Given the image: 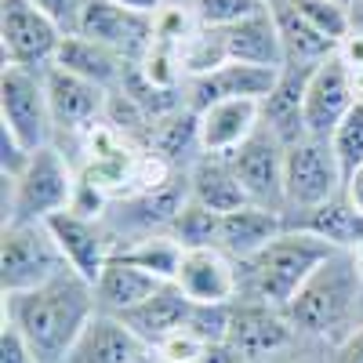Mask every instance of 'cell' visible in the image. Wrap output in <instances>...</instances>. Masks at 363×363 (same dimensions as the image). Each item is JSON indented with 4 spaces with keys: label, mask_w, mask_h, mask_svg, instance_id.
I'll return each instance as SVG.
<instances>
[{
    "label": "cell",
    "mask_w": 363,
    "mask_h": 363,
    "mask_svg": "<svg viewBox=\"0 0 363 363\" xmlns=\"http://www.w3.org/2000/svg\"><path fill=\"white\" fill-rule=\"evenodd\" d=\"M95 313V287L80 280L73 269L58 272L55 280L33 291L4 294V323H11L26 338L37 363H66L80 330Z\"/></svg>",
    "instance_id": "6da1fadb"
},
{
    "label": "cell",
    "mask_w": 363,
    "mask_h": 363,
    "mask_svg": "<svg viewBox=\"0 0 363 363\" xmlns=\"http://www.w3.org/2000/svg\"><path fill=\"white\" fill-rule=\"evenodd\" d=\"M284 313L301 342H316L323 349L338 345L363 323V272L356 255L335 251L323 258Z\"/></svg>",
    "instance_id": "7a4b0ae2"
},
{
    "label": "cell",
    "mask_w": 363,
    "mask_h": 363,
    "mask_svg": "<svg viewBox=\"0 0 363 363\" xmlns=\"http://www.w3.org/2000/svg\"><path fill=\"white\" fill-rule=\"evenodd\" d=\"M330 255H335V247L327 240L301 233V229H284L255 258L240 262V298L236 301H265L272 309H287L291 298L301 291V284Z\"/></svg>",
    "instance_id": "3957f363"
},
{
    "label": "cell",
    "mask_w": 363,
    "mask_h": 363,
    "mask_svg": "<svg viewBox=\"0 0 363 363\" xmlns=\"http://www.w3.org/2000/svg\"><path fill=\"white\" fill-rule=\"evenodd\" d=\"M80 167L58 145L37 149L22 174L4 178V222H48L73 203Z\"/></svg>",
    "instance_id": "277c9868"
},
{
    "label": "cell",
    "mask_w": 363,
    "mask_h": 363,
    "mask_svg": "<svg viewBox=\"0 0 363 363\" xmlns=\"http://www.w3.org/2000/svg\"><path fill=\"white\" fill-rule=\"evenodd\" d=\"M66 269L69 265L58 251L48 222H4V244H0V287H4V294L33 291Z\"/></svg>",
    "instance_id": "5b68a950"
},
{
    "label": "cell",
    "mask_w": 363,
    "mask_h": 363,
    "mask_svg": "<svg viewBox=\"0 0 363 363\" xmlns=\"http://www.w3.org/2000/svg\"><path fill=\"white\" fill-rule=\"evenodd\" d=\"M0 128L11 131L29 153L55 145V120L44 73L4 66V73H0Z\"/></svg>",
    "instance_id": "8992f818"
},
{
    "label": "cell",
    "mask_w": 363,
    "mask_h": 363,
    "mask_svg": "<svg viewBox=\"0 0 363 363\" xmlns=\"http://www.w3.org/2000/svg\"><path fill=\"white\" fill-rule=\"evenodd\" d=\"M44 80H48V102H51V120H55V145L66 149L77 164L80 142L106 120L109 91L55 66L44 73Z\"/></svg>",
    "instance_id": "52a82bcc"
},
{
    "label": "cell",
    "mask_w": 363,
    "mask_h": 363,
    "mask_svg": "<svg viewBox=\"0 0 363 363\" xmlns=\"http://www.w3.org/2000/svg\"><path fill=\"white\" fill-rule=\"evenodd\" d=\"M345 189V171L338 164V153L330 138L306 135L287 145V164H284V196L287 211H309Z\"/></svg>",
    "instance_id": "ba28073f"
},
{
    "label": "cell",
    "mask_w": 363,
    "mask_h": 363,
    "mask_svg": "<svg viewBox=\"0 0 363 363\" xmlns=\"http://www.w3.org/2000/svg\"><path fill=\"white\" fill-rule=\"evenodd\" d=\"M62 29H58L40 8L29 0H0V48H4V66H22L48 73L62 48Z\"/></svg>",
    "instance_id": "9c48e42d"
},
{
    "label": "cell",
    "mask_w": 363,
    "mask_h": 363,
    "mask_svg": "<svg viewBox=\"0 0 363 363\" xmlns=\"http://www.w3.org/2000/svg\"><path fill=\"white\" fill-rule=\"evenodd\" d=\"M298 342L301 338L284 309H272L265 301H233L225 349L233 352L236 363H277Z\"/></svg>",
    "instance_id": "30bf717a"
},
{
    "label": "cell",
    "mask_w": 363,
    "mask_h": 363,
    "mask_svg": "<svg viewBox=\"0 0 363 363\" xmlns=\"http://www.w3.org/2000/svg\"><path fill=\"white\" fill-rule=\"evenodd\" d=\"M244 186L247 200L269 211H287V196H284V164H287V145L272 135L265 124L236 149L233 157H225Z\"/></svg>",
    "instance_id": "8fae6325"
},
{
    "label": "cell",
    "mask_w": 363,
    "mask_h": 363,
    "mask_svg": "<svg viewBox=\"0 0 363 363\" xmlns=\"http://www.w3.org/2000/svg\"><path fill=\"white\" fill-rule=\"evenodd\" d=\"M174 284L193 306H233L240 298V262L222 247H186Z\"/></svg>",
    "instance_id": "7c38bea8"
},
{
    "label": "cell",
    "mask_w": 363,
    "mask_h": 363,
    "mask_svg": "<svg viewBox=\"0 0 363 363\" xmlns=\"http://www.w3.org/2000/svg\"><path fill=\"white\" fill-rule=\"evenodd\" d=\"M48 229L55 236L58 251H62L66 265L77 272L80 280H87L91 287H95L99 277H102V269L116 255L106 222H95V218L73 215V211H62V215H51L48 218Z\"/></svg>",
    "instance_id": "4fadbf2b"
},
{
    "label": "cell",
    "mask_w": 363,
    "mask_h": 363,
    "mask_svg": "<svg viewBox=\"0 0 363 363\" xmlns=\"http://www.w3.org/2000/svg\"><path fill=\"white\" fill-rule=\"evenodd\" d=\"M77 33L120 51L138 66L142 55L149 51V44H153V15L128 11V8L113 4V0H91Z\"/></svg>",
    "instance_id": "5bb4252c"
},
{
    "label": "cell",
    "mask_w": 363,
    "mask_h": 363,
    "mask_svg": "<svg viewBox=\"0 0 363 363\" xmlns=\"http://www.w3.org/2000/svg\"><path fill=\"white\" fill-rule=\"evenodd\" d=\"M352 106H356V95H352V80H349V69L342 66V58L330 55L327 62L313 66L309 84H306V135L330 138Z\"/></svg>",
    "instance_id": "9a60e30c"
},
{
    "label": "cell",
    "mask_w": 363,
    "mask_h": 363,
    "mask_svg": "<svg viewBox=\"0 0 363 363\" xmlns=\"http://www.w3.org/2000/svg\"><path fill=\"white\" fill-rule=\"evenodd\" d=\"M280 69H265V66H247V62H229L211 69L203 77H189L186 80V106L189 109H207L222 99H269V91L277 87Z\"/></svg>",
    "instance_id": "2e32d148"
},
{
    "label": "cell",
    "mask_w": 363,
    "mask_h": 363,
    "mask_svg": "<svg viewBox=\"0 0 363 363\" xmlns=\"http://www.w3.org/2000/svg\"><path fill=\"white\" fill-rule=\"evenodd\" d=\"M200 120V145L207 157H233L258 128H262V102L258 99H222L196 113Z\"/></svg>",
    "instance_id": "e0dca14e"
},
{
    "label": "cell",
    "mask_w": 363,
    "mask_h": 363,
    "mask_svg": "<svg viewBox=\"0 0 363 363\" xmlns=\"http://www.w3.org/2000/svg\"><path fill=\"white\" fill-rule=\"evenodd\" d=\"M149 352L153 349L124 323V316L95 313L80 330L66 363H142Z\"/></svg>",
    "instance_id": "ac0fdd59"
},
{
    "label": "cell",
    "mask_w": 363,
    "mask_h": 363,
    "mask_svg": "<svg viewBox=\"0 0 363 363\" xmlns=\"http://www.w3.org/2000/svg\"><path fill=\"white\" fill-rule=\"evenodd\" d=\"M55 69H66L73 77H84L91 84H99L102 91H120L124 80L131 77L135 62L124 58L120 51L91 40V37H80V33H66L62 37V48H58V58H55Z\"/></svg>",
    "instance_id": "d6986e66"
},
{
    "label": "cell",
    "mask_w": 363,
    "mask_h": 363,
    "mask_svg": "<svg viewBox=\"0 0 363 363\" xmlns=\"http://www.w3.org/2000/svg\"><path fill=\"white\" fill-rule=\"evenodd\" d=\"M284 229H287V218L280 211L244 203L240 211H229V215L218 218V247L236 262H247L262 247H269Z\"/></svg>",
    "instance_id": "ffe728a7"
},
{
    "label": "cell",
    "mask_w": 363,
    "mask_h": 363,
    "mask_svg": "<svg viewBox=\"0 0 363 363\" xmlns=\"http://www.w3.org/2000/svg\"><path fill=\"white\" fill-rule=\"evenodd\" d=\"M313 66H284L277 87L262 99V124L284 145L306 138V84Z\"/></svg>",
    "instance_id": "44dd1931"
},
{
    "label": "cell",
    "mask_w": 363,
    "mask_h": 363,
    "mask_svg": "<svg viewBox=\"0 0 363 363\" xmlns=\"http://www.w3.org/2000/svg\"><path fill=\"white\" fill-rule=\"evenodd\" d=\"M287 229H301V233H313L320 240H327L335 251H356L363 244V215L352 207V200L345 193L330 196L309 211H291Z\"/></svg>",
    "instance_id": "7402d4cb"
},
{
    "label": "cell",
    "mask_w": 363,
    "mask_h": 363,
    "mask_svg": "<svg viewBox=\"0 0 363 363\" xmlns=\"http://www.w3.org/2000/svg\"><path fill=\"white\" fill-rule=\"evenodd\" d=\"M222 37H225V51H229L233 62L265 66V69H284L287 66L284 40H280V22H277V11L272 8L222 29Z\"/></svg>",
    "instance_id": "603a6c76"
},
{
    "label": "cell",
    "mask_w": 363,
    "mask_h": 363,
    "mask_svg": "<svg viewBox=\"0 0 363 363\" xmlns=\"http://www.w3.org/2000/svg\"><path fill=\"white\" fill-rule=\"evenodd\" d=\"M189 316H193V301L178 291V284H160L157 294H149L138 309H131L124 316V323L149 349H157L167 335H174L178 327H186Z\"/></svg>",
    "instance_id": "cb8c5ba5"
},
{
    "label": "cell",
    "mask_w": 363,
    "mask_h": 363,
    "mask_svg": "<svg viewBox=\"0 0 363 363\" xmlns=\"http://www.w3.org/2000/svg\"><path fill=\"white\" fill-rule=\"evenodd\" d=\"M157 287H160V280L149 277L145 269H138L124 258H109V265L102 269V277L95 284V306H99V313H109V316H128L149 294H157Z\"/></svg>",
    "instance_id": "d4e9b609"
},
{
    "label": "cell",
    "mask_w": 363,
    "mask_h": 363,
    "mask_svg": "<svg viewBox=\"0 0 363 363\" xmlns=\"http://www.w3.org/2000/svg\"><path fill=\"white\" fill-rule=\"evenodd\" d=\"M186 174H189V200H196L207 211H215V215H229V211H240L244 203H251L225 157H207L203 153Z\"/></svg>",
    "instance_id": "484cf974"
},
{
    "label": "cell",
    "mask_w": 363,
    "mask_h": 363,
    "mask_svg": "<svg viewBox=\"0 0 363 363\" xmlns=\"http://www.w3.org/2000/svg\"><path fill=\"white\" fill-rule=\"evenodd\" d=\"M272 11H277V22H280V40H284L287 66H320V62H327V58L338 51L335 40H327L323 33H316V29L301 18L291 4H280Z\"/></svg>",
    "instance_id": "4316f807"
},
{
    "label": "cell",
    "mask_w": 363,
    "mask_h": 363,
    "mask_svg": "<svg viewBox=\"0 0 363 363\" xmlns=\"http://www.w3.org/2000/svg\"><path fill=\"white\" fill-rule=\"evenodd\" d=\"M182 255H186L182 240H174L171 233H149V236L135 240V244L120 247L113 258H124V262L145 269L149 277H157L160 284H174L178 265H182Z\"/></svg>",
    "instance_id": "83f0119b"
},
{
    "label": "cell",
    "mask_w": 363,
    "mask_h": 363,
    "mask_svg": "<svg viewBox=\"0 0 363 363\" xmlns=\"http://www.w3.org/2000/svg\"><path fill=\"white\" fill-rule=\"evenodd\" d=\"M291 8L306 18L316 33H323L327 40L342 44L356 22H352V8L345 4V0H291Z\"/></svg>",
    "instance_id": "f1b7e54d"
},
{
    "label": "cell",
    "mask_w": 363,
    "mask_h": 363,
    "mask_svg": "<svg viewBox=\"0 0 363 363\" xmlns=\"http://www.w3.org/2000/svg\"><path fill=\"white\" fill-rule=\"evenodd\" d=\"M229 62V51H225V37L222 29H207L200 26L196 33L186 40V48H182V69H186V80L189 77H203L211 69H218Z\"/></svg>",
    "instance_id": "f546056e"
},
{
    "label": "cell",
    "mask_w": 363,
    "mask_h": 363,
    "mask_svg": "<svg viewBox=\"0 0 363 363\" xmlns=\"http://www.w3.org/2000/svg\"><path fill=\"white\" fill-rule=\"evenodd\" d=\"M218 218L222 215H215V211H207L196 200H189L178 211L171 236L182 240V247H218Z\"/></svg>",
    "instance_id": "4dcf8cb0"
},
{
    "label": "cell",
    "mask_w": 363,
    "mask_h": 363,
    "mask_svg": "<svg viewBox=\"0 0 363 363\" xmlns=\"http://www.w3.org/2000/svg\"><path fill=\"white\" fill-rule=\"evenodd\" d=\"M186 4L193 8L196 22L207 29H229L269 8L265 0H186Z\"/></svg>",
    "instance_id": "1f68e13d"
},
{
    "label": "cell",
    "mask_w": 363,
    "mask_h": 363,
    "mask_svg": "<svg viewBox=\"0 0 363 363\" xmlns=\"http://www.w3.org/2000/svg\"><path fill=\"white\" fill-rule=\"evenodd\" d=\"M330 145H335V153H338V164L345 171V178L363 164V102H356L345 120L335 128V135H330Z\"/></svg>",
    "instance_id": "d6a6232c"
},
{
    "label": "cell",
    "mask_w": 363,
    "mask_h": 363,
    "mask_svg": "<svg viewBox=\"0 0 363 363\" xmlns=\"http://www.w3.org/2000/svg\"><path fill=\"white\" fill-rule=\"evenodd\" d=\"M207 352H211V345L196 335L189 323L178 327L174 335H167V338L153 349V356H160L164 363H203Z\"/></svg>",
    "instance_id": "836d02e7"
},
{
    "label": "cell",
    "mask_w": 363,
    "mask_h": 363,
    "mask_svg": "<svg viewBox=\"0 0 363 363\" xmlns=\"http://www.w3.org/2000/svg\"><path fill=\"white\" fill-rule=\"evenodd\" d=\"M29 4L40 8L58 29H62V33H77L91 0H29Z\"/></svg>",
    "instance_id": "e575fe53"
},
{
    "label": "cell",
    "mask_w": 363,
    "mask_h": 363,
    "mask_svg": "<svg viewBox=\"0 0 363 363\" xmlns=\"http://www.w3.org/2000/svg\"><path fill=\"white\" fill-rule=\"evenodd\" d=\"M0 363H37L33 349L26 345V338L11 323H4V330H0Z\"/></svg>",
    "instance_id": "d590c367"
},
{
    "label": "cell",
    "mask_w": 363,
    "mask_h": 363,
    "mask_svg": "<svg viewBox=\"0 0 363 363\" xmlns=\"http://www.w3.org/2000/svg\"><path fill=\"white\" fill-rule=\"evenodd\" d=\"M327 363H363V323L327 349Z\"/></svg>",
    "instance_id": "8d00e7d4"
},
{
    "label": "cell",
    "mask_w": 363,
    "mask_h": 363,
    "mask_svg": "<svg viewBox=\"0 0 363 363\" xmlns=\"http://www.w3.org/2000/svg\"><path fill=\"white\" fill-rule=\"evenodd\" d=\"M335 55L342 58V66H345L349 73L363 69V29H352V33L338 44V51H335Z\"/></svg>",
    "instance_id": "74e56055"
},
{
    "label": "cell",
    "mask_w": 363,
    "mask_h": 363,
    "mask_svg": "<svg viewBox=\"0 0 363 363\" xmlns=\"http://www.w3.org/2000/svg\"><path fill=\"white\" fill-rule=\"evenodd\" d=\"M342 193L352 200V207L363 215V164H359V167H356V171L345 178V189H342Z\"/></svg>",
    "instance_id": "f35d334b"
},
{
    "label": "cell",
    "mask_w": 363,
    "mask_h": 363,
    "mask_svg": "<svg viewBox=\"0 0 363 363\" xmlns=\"http://www.w3.org/2000/svg\"><path fill=\"white\" fill-rule=\"evenodd\" d=\"M113 4L128 8V11H138V15H157L167 0H113Z\"/></svg>",
    "instance_id": "ab89813d"
},
{
    "label": "cell",
    "mask_w": 363,
    "mask_h": 363,
    "mask_svg": "<svg viewBox=\"0 0 363 363\" xmlns=\"http://www.w3.org/2000/svg\"><path fill=\"white\" fill-rule=\"evenodd\" d=\"M277 363H327V359H316V356H294V349L287 356H280Z\"/></svg>",
    "instance_id": "60d3db41"
},
{
    "label": "cell",
    "mask_w": 363,
    "mask_h": 363,
    "mask_svg": "<svg viewBox=\"0 0 363 363\" xmlns=\"http://www.w3.org/2000/svg\"><path fill=\"white\" fill-rule=\"evenodd\" d=\"M352 255H356V262H359V272H363V244H359V247H356Z\"/></svg>",
    "instance_id": "b9f144b4"
},
{
    "label": "cell",
    "mask_w": 363,
    "mask_h": 363,
    "mask_svg": "<svg viewBox=\"0 0 363 363\" xmlns=\"http://www.w3.org/2000/svg\"><path fill=\"white\" fill-rule=\"evenodd\" d=\"M269 8H280V4H291V0H265Z\"/></svg>",
    "instance_id": "7bdbcfd3"
}]
</instances>
